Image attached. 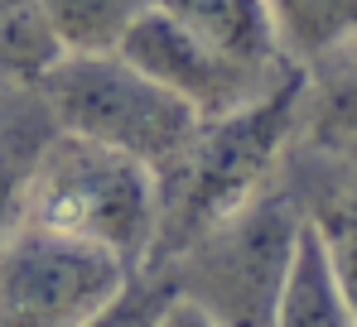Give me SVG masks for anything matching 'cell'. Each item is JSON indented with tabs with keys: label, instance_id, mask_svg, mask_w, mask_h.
Wrapping results in <instances>:
<instances>
[{
	"label": "cell",
	"instance_id": "obj_8",
	"mask_svg": "<svg viewBox=\"0 0 357 327\" xmlns=\"http://www.w3.org/2000/svg\"><path fill=\"white\" fill-rule=\"evenodd\" d=\"M54 130H59V120L49 115L34 87H24L0 115V246L24 226L34 168H39V154Z\"/></svg>",
	"mask_w": 357,
	"mask_h": 327
},
{
	"label": "cell",
	"instance_id": "obj_2",
	"mask_svg": "<svg viewBox=\"0 0 357 327\" xmlns=\"http://www.w3.org/2000/svg\"><path fill=\"white\" fill-rule=\"evenodd\" d=\"M24 221L92 241L126 270H140L155 250L160 178L135 154L59 125L39 154Z\"/></svg>",
	"mask_w": 357,
	"mask_h": 327
},
{
	"label": "cell",
	"instance_id": "obj_10",
	"mask_svg": "<svg viewBox=\"0 0 357 327\" xmlns=\"http://www.w3.org/2000/svg\"><path fill=\"white\" fill-rule=\"evenodd\" d=\"M304 221L314 226L319 246H324V260L338 279L348 308L357 318V164L338 168L333 178H324L309 202H304Z\"/></svg>",
	"mask_w": 357,
	"mask_h": 327
},
{
	"label": "cell",
	"instance_id": "obj_5",
	"mask_svg": "<svg viewBox=\"0 0 357 327\" xmlns=\"http://www.w3.org/2000/svg\"><path fill=\"white\" fill-rule=\"evenodd\" d=\"M126 274L112 250L24 221L0 246V327H82Z\"/></svg>",
	"mask_w": 357,
	"mask_h": 327
},
{
	"label": "cell",
	"instance_id": "obj_17",
	"mask_svg": "<svg viewBox=\"0 0 357 327\" xmlns=\"http://www.w3.org/2000/svg\"><path fill=\"white\" fill-rule=\"evenodd\" d=\"M15 97H20V92H15V87H0V115H5V106H10V102H15Z\"/></svg>",
	"mask_w": 357,
	"mask_h": 327
},
{
	"label": "cell",
	"instance_id": "obj_4",
	"mask_svg": "<svg viewBox=\"0 0 357 327\" xmlns=\"http://www.w3.org/2000/svg\"><path fill=\"white\" fill-rule=\"evenodd\" d=\"M34 92L44 97L49 115L63 130L92 135L102 145L135 154L140 164L155 168V178L178 164V154L188 150V140L198 135V120H203L183 97L160 87L155 77H145L116 49L63 54L34 82Z\"/></svg>",
	"mask_w": 357,
	"mask_h": 327
},
{
	"label": "cell",
	"instance_id": "obj_14",
	"mask_svg": "<svg viewBox=\"0 0 357 327\" xmlns=\"http://www.w3.org/2000/svg\"><path fill=\"white\" fill-rule=\"evenodd\" d=\"M63 54H97L116 49L121 29L150 5V0H39Z\"/></svg>",
	"mask_w": 357,
	"mask_h": 327
},
{
	"label": "cell",
	"instance_id": "obj_7",
	"mask_svg": "<svg viewBox=\"0 0 357 327\" xmlns=\"http://www.w3.org/2000/svg\"><path fill=\"white\" fill-rule=\"evenodd\" d=\"M155 5H165L178 24H188L208 49H218L222 58H232L261 77H271L290 63L271 0H155Z\"/></svg>",
	"mask_w": 357,
	"mask_h": 327
},
{
	"label": "cell",
	"instance_id": "obj_13",
	"mask_svg": "<svg viewBox=\"0 0 357 327\" xmlns=\"http://www.w3.org/2000/svg\"><path fill=\"white\" fill-rule=\"evenodd\" d=\"M271 15L295 63H319L357 39V0H271Z\"/></svg>",
	"mask_w": 357,
	"mask_h": 327
},
{
	"label": "cell",
	"instance_id": "obj_16",
	"mask_svg": "<svg viewBox=\"0 0 357 327\" xmlns=\"http://www.w3.org/2000/svg\"><path fill=\"white\" fill-rule=\"evenodd\" d=\"M160 327H213V318H208L198 303H188L183 294H174L169 308H165V318H160Z\"/></svg>",
	"mask_w": 357,
	"mask_h": 327
},
{
	"label": "cell",
	"instance_id": "obj_15",
	"mask_svg": "<svg viewBox=\"0 0 357 327\" xmlns=\"http://www.w3.org/2000/svg\"><path fill=\"white\" fill-rule=\"evenodd\" d=\"M174 294L178 289H174L169 265H140V270L126 274V284L82 327H160Z\"/></svg>",
	"mask_w": 357,
	"mask_h": 327
},
{
	"label": "cell",
	"instance_id": "obj_9",
	"mask_svg": "<svg viewBox=\"0 0 357 327\" xmlns=\"http://www.w3.org/2000/svg\"><path fill=\"white\" fill-rule=\"evenodd\" d=\"M324 72H309V92H304V125L309 140L324 154H343L357 159V39L319 58Z\"/></svg>",
	"mask_w": 357,
	"mask_h": 327
},
{
	"label": "cell",
	"instance_id": "obj_11",
	"mask_svg": "<svg viewBox=\"0 0 357 327\" xmlns=\"http://www.w3.org/2000/svg\"><path fill=\"white\" fill-rule=\"evenodd\" d=\"M275 327H357L353 308L338 289V279L324 260V246L314 236V226L304 221L295 246V265H290V284L280 298V318Z\"/></svg>",
	"mask_w": 357,
	"mask_h": 327
},
{
	"label": "cell",
	"instance_id": "obj_1",
	"mask_svg": "<svg viewBox=\"0 0 357 327\" xmlns=\"http://www.w3.org/2000/svg\"><path fill=\"white\" fill-rule=\"evenodd\" d=\"M304 92L309 67L290 58L271 87H261L222 115L198 120V135L188 140L178 164L160 173V226L145 265L178 255L208 226H218L261 188H271L275 164L304 125Z\"/></svg>",
	"mask_w": 357,
	"mask_h": 327
},
{
	"label": "cell",
	"instance_id": "obj_12",
	"mask_svg": "<svg viewBox=\"0 0 357 327\" xmlns=\"http://www.w3.org/2000/svg\"><path fill=\"white\" fill-rule=\"evenodd\" d=\"M63 58V44L39 0H0V87H34Z\"/></svg>",
	"mask_w": 357,
	"mask_h": 327
},
{
	"label": "cell",
	"instance_id": "obj_3",
	"mask_svg": "<svg viewBox=\"0 0 357 327\" xmlns=\"http://www.w3.org/2000/svg\"><path fill=\"white\" fill-rule=\"evenodd\" d=\"M299 231L304 202L295 188L271 183L160 265H169L174 289L198 303L213 327H275Z\"/></svg>",
	"mask_w": 357,
	"mask_h": 327
},
{
	"label": "cell",
	"instance_id": "obj_6",
	"mask_svg": "<svg viewBox=\"0 0 357 327\" xmlns=\"http://www.w3.org/2000/svg\"><path fill=\"white\" fill-rule=\"evenodd\" d=\"M116 54L126 63H135L145 77H155L160 87H169L174 97H183L198 115H222V111L241 106L246 97H256L261 87H271L280 77V72L261 77V72L241 67L232 58H222L155 0L121 29Z\"/></svg>",
	"mask_w": 357,
	"mask_h": 327
}]
</instances>
